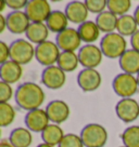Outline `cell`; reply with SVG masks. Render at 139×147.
<instances>
[{
	"instance_id": "cell-1",
	"label": "cell",
	"mask_w": 139,
	"mask_h": 147,
	"mask_svg": "<svg viewBox=\"0 0 139 147\" xmlns=\"http://www.w3.org/2000/svg\"><path fill=\"white\" fill-rule=\"evenodd\" d=\"M15 103L21 109L31 110L38 109L46 98L45 92L42 87L34 82L21 83L14 93Z\"/></svg>"
},
{
	"instance_id": "cell-2",
	"label": "cell",
	"mask_w": 139,
	"mask_h": 147,
	"mask_svg": "<svg viewBox=\"0 0 139 147\" xmlns=\"http://www.w3.org/2000/svg\"><path fill=\"white\" fill-rule=\"evenodd\" d=\"M100 49L108 59H120L127 50L125 37L119 32H111L104 35L100 41Z\"/></svg>"
},
{
	"instance_id": "cell-3",
	"label": "cell",
	"mask_w": 139,
	"mask_h": 147,
	"mask_svg": "<svg viewBox=\"0 0 139 147\" xmlns=\"http://www.w3.org/2000/svg\"><path fill=\"white\" fill-rule=\"evenodd\" d=\"M85 147H103L108 141V131L99 123L86 124L80 132Z\"/></svg>"
},
{
	"instance_id": "cell-4",
	"label": "cell",
	"mask_w": 139,
	"mask_h": 147,
	"mask_svg": "<svg viewBox=\"0 0 139 147\" xmlns=\"http://www.w3.org/2000/svg\"><path fill=\"white\" fill-rule=\"evenodd\" d=\"M112 88L116 95L122 98H129L137 93L139 89L137 77L126 73L119 74L112 81Z\"/></svg>"
},
{
	"instance_id": "cell-5",
	"label": "cell",
	"mask_w": 139,
	"mask_h": 147,
	"mask_svg": "<svg viewBox=\"0 0 139 147\" xmlns=\"http://www.w3.org/2000/svg\"><path fill=\"white\" fill-rule=\"evenodd\" d=\"M35 57V48L25 39H16L10 45V60L20 65H26Z\"/></svg>"
},
{
	"instance_id": "cell-6",
	"label": "cell",
	"mask_w": 139,
	"mask_h": 147,
	"mask_svg": "<svg viewBox=\"0 0 139 147\" xmlns=\"http://www.w3.org/2000/svg\"><path fill=\"white\" fill-rule=\"evenodd\" d=\"M60 54L61 51L59 47L57 46L56 42H52L50 40L42 42L35 48V59L39 64L46 67L53 66L56 63H58Z\"/></svg>"
},
{
	"instance_id": "cell-7",
	"label": "cell",
	"mask_w": 139,
	"mask_h": 147,
	"mask_svg": "<svg viewBox=\"0 0 139 147\" xmlns=\"http://www.w3.org/2000/svg\"><path fill=\"white\" fill-rule=\"evenodd\" d=\"M51 12L50 5L46 0H29L25 8V13L32 23L46 22Z\"/></svg>"
},
{
	"instance_id": "cell-8",
	"label": "cell",
	"mask_w": 139,
	"mask_h": 147,
	"mask_svg": "<svg viewBox=\"0 0 139 147\" xmlns=\"http://www.w3.org/2000/svg\"><path fill=\"white\" fill-rule=\"evenodd\" d=\"M79 64L84 68H93L101 64L103 53L99 47L95 45H85L78 51Z\"/></svg>"
},
{
	"instance_id": "cell-9",
	"label": "cell",
	"mask_w": 139,
	"mask_h": 147,
	"mask_svg": "<svg viewBox=\"0 0 139 147\" xmlns=\"http://www.w3.org/2000/svg\"><path fill=\"white\" fill-rule=\"evenodd\" d=\"M56 43L62 52H75L80 47L82 39L77 29L69 27L57 35Z\"/></svg>"
},
{
	"instance_id": "cell-10",
	"label": "cell",
	"mask_w": 139,
	"mask_h": 147,
	"mask_svg": "<svg viewBox=\"0 0 139 147\" xmlns=\"http://www.w3.org/2000/svg\"><path fill=\"white\" fill-rule=\"evenodd\" d=\"M115 113L119 119L129 123L139 118V103L134 98H122L115 106Z\"/></svg>"
},
{
	"instance_id": "cell-11",
	"label": "cell",
	"mask_w": 139,
	"mask_h": 147,
	"mask_svg": "<svg viewBox=\"0 0 139 147\" xmlns=\"http://www.w3.org/2000/svg\"><path fill=\"white\" fill-rule=\"evenodd\" d=\"M66 81V75L62 69L57 66H49L42 70V82L44 86L51 90H58L64 86Z\"/></svg>"
},
{
	"instance_id": "cell-12",
	"label": "cell",
	"mask_w": 139,
	"mask_h": 147,
	"mask_svg": "<svg viewBox=\"0 0 139 147\" xmlns=\"http://www.w3.org/2000/svg\"><path fill=\"white\" fill-rule=\"evenodd\" d=\"M26 128L31 132L35 133H42V131L49 125L50 120L48 118L46 110L45 109H34L31 111H27V114L25 116L24 119Z\"/></svg>"
},
{
	"instance_id": "cell-13",
	"label": "cell",
	"mask_w": 139,
	"mask_h": 147,
	"mask_svg": "<svg viewBox=\"0 0 139 147\" xmlns=\"http://www.w3.org/2000/svg\"><path fill=\"white\" fill-rule=\"evenodd\" d=\"M101 75L97 69L84 68L77 76V84L84 92L96 91L101 84Z\"/></svg>"
},
{
	"instance_id": "cell-14",
	"label": "cell",
	"mask_w": 139,
	"mask_h": 147,
	"mask_svg": "<svg viewBox=\"0 0 139 147\" xmlns=\"http://www.w3.org/2000/svg\"><path fill=\"white\" fill-rule=\"evenodd\" d=\"M46 113L48 118L52 123L60 124L69 119L71 109L67 103L62 100H55L51 101L46 107Z\"/></svg>"
},
{
	"instance_id": "cell-15",
	"label": "cell",
	"mask_w": 139,
	"mask_h": 147,
	"mask_svg": "<svg viewBox=\"0 0 139 147\" xmlns=\"http://www.w3.org/2000/svg\"><path fill=\"white\" fill-rule=\"evenodd\" d=\"M5 20L7 28L9 29V32L16 35L26 32L27 28L32 23L25 11H12L5 16Z\"/></svg>"
},
{
	"instance_id": "cell-16",
	"label": "cell",
	"mask_w": 139,
	"mask_h": 147,
	"mask_svg": "<svg viewBox=\"0 0 139 147\" xmlns=\"http://www.w3.org/2000/svg\"><path fill=\"white\" fill-rule=\"evenodd\" d=\"M64 13L69 22L80 25L87 21L89 11L83 1H71L65 7Z\"/></svg>"
},
{
	"instance_id": "cell-17",
	"label": "cell",
	"mask_w": 139,
	"mask_h": 147,
	"mask_svg": "<svg viewBox=\"0 0 139 147\" xmlns=\"http://www.w3.org/2000/svg\"><path fill=\"white\" fill-rule=\"evenodd\" d=\"M23 69L22 65L15 63L13 61H8L0 66V78L1 81L5 83H16L20 79L22 78Z\"/></svg>"
},
{
	"instance_id": "cell-18",
	"label": "cell",
	"mask_w": 139,
	"mask_h": 147,
	"mask_svg": "<svg viewBox=\"0 0 139 147\" xmlns=\"http://www.w3.org/2000/svg\"><path fill=\"white\" fill-rule=\"evenodd\" d=\"M119 64L123 73L137 75L139 73V52L134 49H127L119 59Z\"/></svg>"
},
{
	"instance_id": "cell-19",
	"label": "cell",
	"mask_w": 139,
	"mask_h": 147,
	"mask_svg": "<svg viewBox=\"0 0 139 147\" xmlns=\"http://www.w3.org/2000/svg\"><path fill=\"white\" fill-rule=\"evenodd\" d=\"M49 32L50 30L48 29L45 23H31L25 35L28 41L32 43H36L38 46L42 42L47 41Z\"/></svg>"
},
{
	"instance_id": "cell-20",
	"label": "cell",
	"mask_w": 139,
	"mask_h": 147,
	"mask_svg": "<svg viewBox=\"0 0 139 147\" xmlns=\"http://www.w3.org/2000/svg\"><path fill=\"white\" fill-rule=\"evenodd\" d=\"M46 25L48 29L52 32H56L57 35L65 30L69 25V20L66 18L64 12L60 10H53L46 21Z\"/></svg>"
},
{
	"instance_id": "cell-21",
	"label": "cell",
	"mask_w": 139,
	"mask_h": 147,
	"mask_svg": "<svg viewBox=\"0 0 139 147\" xmlns=\"http://www.w3.org/2000/svg\"><path fill=\"white\" fill-rule=\"evenodd\" d=\"M77 32L82 41L86 42V45H93V42L98 40L101 32L96 22L93 21H86L85 23L80 24L77 28Z\"/></svg>"
},
{
	"instance_id": "cell-22",
	"label": "cell",
	"mask_w": 139,
	"mask_h": 147,
	"mask_svg": "<svg viewBox=\"0 0 139 147\" xmlns=\"http://www.w3.org/2000/svg\"><path fill=\"white\" fill-rule=\"evenodd\" d=\"M117 22H119L117 15L110 12L109 10L98 14L96 18V24L98 25L100 32H106V35L115 32L114 30H116L117 28Z\"/></svg>"
},
{
	"instance_id": "cell-23",
	"label": "cell",
	"mask_w": 139,
	"mask_h": 147,
	"mask_svg": "<svg viewBox=\"0 0 139 147\" xmlns=\"http://www.w3.org/2000/svg\"><path fill=\"white\" fill-rule=\"evenodd\" d=\"M8 140L14 147H29L33 142V135L27 128L20 127L11 131Z\"/></svg>"
},
{
	"instance_id": "cell-24",
	"label": "cell",
	"mask_w": 139,
	"mask_h": 147,
	"mask_svg": "<svg viewBox=\"0 0 139 147\" xmlns=\"http://www.w3.org/2000/svg\"><path fill=\"white\" fill-rule=\"evenodd\" d=\"M64 132L59 124L50 123L42 132V138L44 143L49 144L51 146H59L62 138H64Z\"/></svg>"
},
{
	"instance_id": "cell-25",
	"label": "cell",
	"mask_w": 139,
	"mask_h": 147,
	"mask_svg": "<svg viewBox=\"0 0 139 147\" xmlns=\"http://www.w3.org/2000/svg\"><path fill=\"white\" fill-rule=\"evenodd\" d=\"M116 30L123 37L133 36L135 32L138 30V24L136 22L134 15L125 14L123 16H120Z\"/></svg>"
},
{
	"instance_id": "cell-26",
	"label": "cell",
	"mask_w": 139,
	"mask_h": 147,
	"mask_svg": "<svg viewBox=\"0 0 139 147\" xmlns=\"http://www.w3.org/2000/svg\"><path fill=\"white\" fill-rule=\"evenodd\" d=\"M57 64L64 73H72L78 67V55L75 52H61Z\"/></svg>"
},
{
	"instance_id": "cell-27",
	"label": "cell",
	"mask_w": 139,
	"mask_h": 147,
	"mask_svg": "<svg viewBox=\"0 0 139 147\" xmlns=\"http://www.w3.org/2000/svg\"><path fill=\"white\" fill-rule=\"evenodd\" d=\"M122 142L126 147H139V125H130L121 135Z\"/></svg>"
},
{
	"instance_id": "cell-28",
	"label": "cell",
	"mask_w": 139,
	"mask_h": 147,
	"mask_svg": "<svg viewBox=\"0 0 139 147\" xmlns=\"http://www.w3.org/2000/svg\"><path fill=\"white\" fill-rule=\"evenodd\" d=\"M15 110L10 103H0V125L2 128L9 127L14 121Z\"/></svg>"
},
{
	"instance_id": "cell-29",
	"label": "cell",
	"mask_w": 139,
	"mask_h": 147,
	"mask_svg": "<svg viewBox=\"0 0 139 147\" xmlns=\"http://www.w3.org/2000/svg\"><path fill=\"white\" fill-rule=\"evenodd\" d=\"M132 8V1L129 0H108V10L115 15L123 16Z\"/></svg>"
},
{
	"instance_id": "cell-30",
	"label": "cell",
	"mask_w": 139,
	"mask_h": 147,
	"mask_svg": "<svg viewBox=\"0 0 139 147\" xmlns=\"http://www.w3.org/2000/svg\"><path fill=\"white\" fill-rule=\"evenodd\" d=\"M58 147H85L80 135L74 133L65 134Z\"/></svg>"
},
{
	"instance_id": "cell-31",
	"label": "cell",
	"mask_w": 139,
	"mask_h": 147,
	"mask_svg": "<svg viewBox=\"0 0 139 147\" xmlns=\"http://www.w3.org/2000/svg\"><path fill=\"white\" fill-rule=\"evenodd\" d=\"M84 2L89 12L95 14L102 13L108 8V0H86Z\"/></svg>"
},
{
	"instance_id": "cell-32",
	"label": "cell",
	"mask_w": 139,
	"mask_h": 147,
	"mask_svg": "<svg viewBox=\"0 0 139 147\" xmlns=\"http://www.w3.org/2000/svg\"><path fill=\"white\" fill-rule=\"evenodd\" d=\"M12 96H13V89L11 87V84L1 81L0 82V103H9Z\"/></svg>"
},
{
	"instance_id": "cell-33",
	"label": "cell",
	"mask_w": 139,
	"mask_h": 147,
	"mask_svg": "<svg viewBox=\"0 0 139 147\" xmlns=\"http://www.w3.org/2000/svg\"><path fill=\"white\" fill-rule=\"evenodd\" d=\"M5 2H7V7H9L13 11H21V9L26 8L28 1L26 0H5Z\"/></svg>"
},
{
	"instance_id": "cell-34",
	"label": "cell",
	"mask_w": 139,
	"mask_h": 147,
	"mask_svg": "<svg viewBox=\"0 0 139 147\" xmlns=\"http://www.w3.org/2000/svg\"><path fill=\"white\" fill-rule=\"evenodd\" d=\"M10 59V46L5 41H0V63L3 64Z\"/></svg>"
},
{
	"instance_id": "cell-35",
	"label": "cell",
	"mask_w": 139,
	"mask_h": 147,
	"mask_svg": "<svg viewBox=\"0 0 139 147\" xmlns=\"http://www.w3.org/2000/svg\"><path fill=\"white\" fill-rule=\"evenodd\" d=\"M130 46H132V49L139 52V29L130 37Z\"/></svg>"
},
{
	"instance_id": "cell-36",
	"label": "cell",
	"mask_w": 139,
	"mask_h": 147,
	"mask_svg": "<svg viewBox=\"0 0 139 147\" xmlns=\"http://www.w3.org/2000/svg\"><path fill=\"white\" fill-rule=\"evenodd\" d=\"M5 28H7V20L2 14H0V32H3Z\"/></svg>"
},
{
	"instance_id": "cell-37",
	"label": "cell",
	"mask_w": 139,
	"mask_h": 147,
	"mask_svg": "<svg viewBox=\"0 0 139 147\" xmlns=\"http://www.w3.org/2000/svg\"><path fill=\"white\" fill-rule=\"evenodd\" d=\"M0 147H14V146L10 143L9 140H2L0 142Z\"/></svg>"
},
{
	"instance_id": "cell-38",
	"label": "cell",
	"mask_w": 139,
	"mask_h": 147,
	"mask_svg": "<svg viewBox=\"0 0 139 147\" xmlns=\"http://www.w3.org/2000/svg\"><path fill=\"white\" fill-rule=\"evenodd\" d=\"M134 18H135V20H136V22H137V24H138V26H139V5L136 8V10H135Z\"/></svg>"
},
{
	"instance_id": "cell-39",
	"label": "cell",
	"mask_w": 139,
	"mask_h": 147,
	"mask_svg": "<svg viewBox=\"0 0 139 147\" xmlns=\"http://www.w3.org/2000/svg\"><path fill=\"white\" fill-rule=\"evenodd\" d=\"M5 7H7V2H5V1H1V9H0V11L2 12Z\"/></svg>"
},
{
	"instance_id": "cell-40",
	"label": "cell",
	"mask_w": 139,
	"mask_h": 147,
	"mask_svg": "<svg viewBox=\"0 0 139 147\" xmlns=\"http://www.w3.org/2000/svg\"><path fill=\"white\" fill-rule=\"evenodd\" d=\"M37 147H53V146H51L49 144H46V143H42V144H39Z\"/></svg>"
},
{
	"instance_id": "cell-41",
	"label": "cell",
	"mask_w": 139,
	"mask_h": 147,
	"mask_svg": "<svg viewBox=\"0 0 139 147\" xmlns=\"http://www.w3.org/2000/svg\"><path fill=\"white\" fill-rule=\"evenodd\" d=\"M137 81H138V86H139V73L137 74Z\"/></svg>"
},
{
	"instance_id": "cell-42",
	"label": "cell",
	"mask_w": 139,
	"mask_h": 147,
	"mask_svg": "<svg viewBox=\"0 0 139 147\" xmlns=\"http://www.w3.org/2000/svg\"><path fill=\"white\" fill-rule=\"evenodd\" d=\"M121 147H126V146H121Z\"/></svg>"
}]
</instances>
